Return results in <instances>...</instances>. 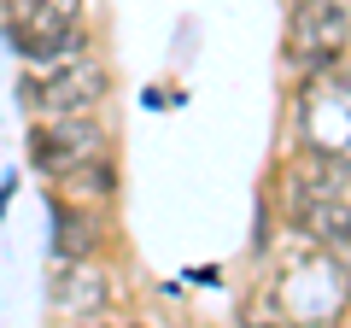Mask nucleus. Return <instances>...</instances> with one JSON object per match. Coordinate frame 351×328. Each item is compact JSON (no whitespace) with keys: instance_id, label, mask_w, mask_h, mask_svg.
I'll return each mask as SVG.
<instances>
[{"instance_id":"f257e3e1","label":"nucleus","mask_w":351,"mask_h":328,"mask_svg":"<svg viewBox=\"0 0 351 328\" xmlns=\"http://www.w3.org/2000/svg\"><path fill=\"white\" fill-rule=\"evenodd\" d=\"M281 147L299 152H339L351 159V65L316 76H293L287 106H281Z\"/></svg>"},{"instance_id":"f03ea898","label":"nucleus","mask_w":351,"mask_h":328,"mask_svg":"<svg viewBox=\"0 0 351 328\" xmlns=\"http://www.w3.org/2000/svg\"><path fill=\"white\" fill-rule=\"evenodd\" d=\"M276 59L281 82L351 65V0H287Z\"/></svg>"},{"instance_id":"7ed1b4c3","label":"nucleus","mask_w":351,"mask_h":328,"mask_svg":"<svg viewBox=\"0 0 351 328\" xmlns=\"http://www.w3.org/2000/svg\"><path fill=\"white\" fill-rule=\"evenodd\" d=\"M117 152V129L106 112H76V117H29L24 129V164L41 188H59L71 170Z\"/></svg>"},{"instance_id":"20e7f679","label":"nucleus","mask_w":351,"mask_h":328,"mask_svg":"<svg viewBox=\"0 0 351 328\" xmlns=\"http://www.w3.org/2000/svg\"><path fill=\"white\" fill-rule=\"evenodd\" d=\"M129 299V276L117 264V253L106 258H76V264H53L47 270V328H82V323H100V316L123 311Z\"/></svg>"},{"instance_id":"39448f33","label":"nucleus","mask_w":351,"mask_h":328,"mask_svg":"<svg viewBox=\"0 0 351 328\" xmlns=\"http://www.w3.org/2000/svg\"><path fill=\"white\" fill-rule=\"evenodd\" d=\"M117 94V71L106 53L71 59L59 71H24L18 76V112L24 117H76V112H106Z\"/></svg>"},{"instance_id":"423d86ee","label":"nucleus","mask_w":351,"mask_h":328,"mask_svg":"<svg viewBox=\"0 0 351 328\" xmlns=\"http://www.w3.org/2000/svg\"><path fill=\"white\" fill-rule=\"evenodd\" d=\"M117 253V205H82L47 194V264H76V258Z\"/></svg>"},{"instance_id":"0eeeda50","label":"nucleus","mask_w":351,"mask_h":328,"mask_svg":"<svg viewBox=\"0 0 351 328\" xmlns=\"http://www.w3.org/2000/svg\"><path fill=\"white\" fill-rule=\"evenodd\" d=\"M12 59L24 71H59L71 59H88V53H100V24L88 18V24H59V30H41V36H24V41H6Z\"/></svg>"},{"instance_id":"6e6552de","label":"nucleus","mask_w":351,"mask_h":328,"mask_svg":"<svg viewBox=\"0 0 351 328\" xmlns=\"http://www.w3.org/2000/svg\"><path fill=\"white\" fill-rule=\"evenodd\" d=\"M47 194H64V200H82V205H117L123 200V159H94V164H82V170H71V176L59 182V188H47Z\"/></svg>"},{"instance_id":"1a4fd4ad","label":"nucleus","mask_w":351,"mask_h":328,"mask_svg":"<svg viewBox=\"0 0 351 328\" xmlns=\"http://www.w3.org/2000/svg\"><path fill=\"white\" fill-rule=\"evenodd\" d=\"M234 328H316V323H299V316L276 311V305L263 299V293H252V305L240 311V323H234Z\"/></svg>"},{"instance_id":"9d476101","label":"nucleus","mask_w":351,"mask_h":328,"mask_svg":"<svg viewBox=\"0 0 351 328\" xmlns=\"http://www.w3.org/2000/svg\"><path fill=\"white\" fill-rule=\"evenodd\" d=\"M188 288H223V270H217V264H193L188 270Z\"/></svg>"},{"instance_id":"9b49d317","label":"nucleus","mask_w":351,"mask_h":328,"mask_svg":"<svg viewBox=\"0 0 351 328\" xmlns=\"http://www.w3.org/2000/svg\"><path fill=\"white\" fill-rule=\"evenodd\" d=\"M18 188H24V170H6V176H0V223H6V205H12Z\"/></svg>"},{"instance_id":"f8f14e48","label":"nucleus","mask_w":351,"mask_h":328,"mask_svg":"<svg viewBox=\"0 0 351 328\" xmlns=\"http://www.w3.org/2000/svg\"><path fill=\"white\" fill-rule=\"evenodd\" d=\"M82 328H147L135 311H112V316H100V323H82Z\"/></svg>"},{"instance_id":"ddd939ff","label":"nucleus","mask_w":351,"mask_h":328,"mask_svg":"<svg viewBox=\"0 0 351 328\" xmlns=\"http://www.w3.org/2000/svg\"><path fill=\"white\" fill-rule=\"evenodd\" d=\"M141 106H147V112H164V106H182V94H164V89H147V94H141Z\"/></svg>"}]
</instances>
